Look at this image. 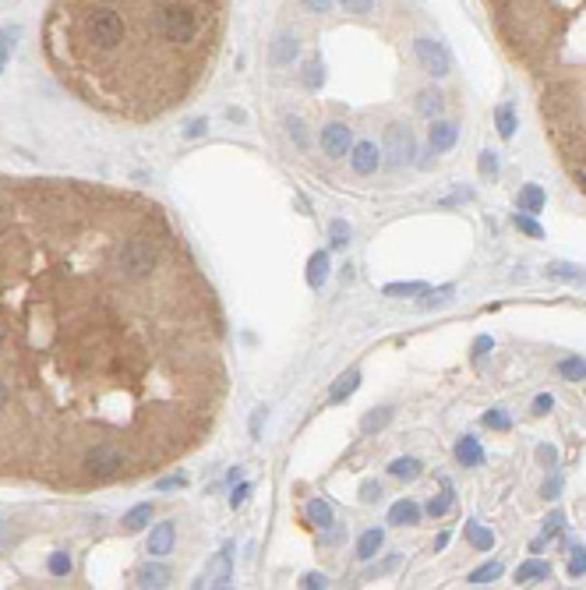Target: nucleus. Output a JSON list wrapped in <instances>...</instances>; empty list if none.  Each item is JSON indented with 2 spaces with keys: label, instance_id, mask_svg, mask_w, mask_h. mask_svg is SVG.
Here are the masks:
<instances>
[{
  "label": "nucleus",
  "instance_id": "4c0bfd02",
  "mask_svg": "<svg viewBox=\"0 0 586 590\" xmlns=\"http://www.w3.org/2000/svg\"><path fill=\"white\" fill-rule=\"evenodd\" d=\"M360 499H364V502H378V499H382V484L367 481V484L360 488Z\"/></svg>",
  "mask_w": 586,
  "mask_h": 590
},
{
  "label": "nucleus",
  "instance_id": "ddd939ff",
  "mask_svg": "<svg viewBox=\"0 0 586 590\" xmlns=\"http://www.w3.org/2000/svg\"><path fill=\"white\" fill-rule=\"evenodd\" d=\"M170 583V569L166 566H156V562H148V566H141L138 569V587H166Z\"/></svg>",
  "mask_w": 586,
  "mask_h": 590
},
{
  "label": "nucleus",
  "instance_id": "cd10ccee",
  "mask_svg": "<svg viewBox=\"0 0 586 590\" xmlns=\"http://www.w3.org/2000/svg\"><path fill=\"white\" fill-rule=\"evenodd\" d=\"M498 131H502V138H512L516 135V117H512V106L509 103L498 106Z\"/></svg>",
  "mask_w": 586,
  "mask_h": 590
},
{
  "label": "nucleus",
  "instance_id": "b1692460",
  "mask_svg": "<svg viewBox=\"0 0 586 590\" xmlns=\"http://www.w3.org/2000/svg\"><path fill=\"white\" fill-rule=\"evenodd\" d=\"M307 516H311L315 526H329L332 523V509L325 499H311V506H307Z\"/></svg>",
  "mask_w": 586,
  "mask_h": 590
},
{
  "label": "nucleus",
  "instance_id": "423d86ee",
  "mask_svg": "<svg viewBox=\"0 0 586 590\" xmlns=\"http://www.w3.org/2000/svg\"><path fill=\"white\" fill-rule=\"evenodd\" d=\"M322 149L332 160H343L350 152V128L346 124H329V128L322 131Z\"/></svg>",
  "mask_w": 586,
  "mask_h": 590
},
{
  "label": "nucleus",
  "instance_id": "79ce46f5",
  "mask_svg": "<svg viewBox=\"0 0 586 590\" xmlns=\"http://www.w3.org/2000/svg\"><path fill=\"white\" fill-rule=\"evenodd\" d=\"M547 272L558 276V279H576V269H572V265H551Z\"/></svg>",
  "mask_w": 586,
  "mask_h": 590
},
{
  "label": "nucleus",
  "instance_id": "72a5a7b5",
  "mask_svg": "<svg viewBox=\"0 0 586 590\" xmlns=\"http://www.w3.org/2000/svg\"><path fill=\"white\" fill-rule=\"evenodd\" d=\"M14 39H18V28H0V60L8 57V50H11Z\"/></svg>",
  "mask_w": 586,
  "mask_h": 590
},
{
  "label": "nucleus",
  "instance_id": "f704fd0d",
  "mask_svg": "<svg viewBox=\"0 0 586 590\" xmlns=\"http://www.w3.org/2000/svg\"><path fill=\"white\" fill-rule=\"evenodd\" d=\"M484 424H487V428H495V431H505V428H509V417H505L502 410H491V414L484 417Z\"/></svg>",
  "mask_w": 586,
  "mask_h": 590
},
{
  "label": "nucleus",
  "instance_id": "6ab92c4d",
  "mask_svg": "<svg viewBox=\"0 0 586 590\" xmlns=\"http://www.w3.org/2000/svg\"><path fill=\"white\" fill-rule=\"evenodd\" d=\"M357 382H360V375H357V371H346V375H339V382L329 389V399L332 403H339V399H346L353 389H357Z\"/></svg>",
  "mask_w": 586,
  "mask_h": 590
},
{
  "label": "nucleus",
  "instance_id": "473e14b6",
  "mask_svg": "<svg viewBox=\"0 0 586 590\" xmlns=\"http://www.w3.org/2000/svg\"><path fill=\"white\" fill-rule=\"evenodd\" d=\"M339 4L346 8V15H367L375 8V0H339Z\"/></svg>",
  "mask_w": 586,
  "mask_h": 590
},
{
  "label": "nucleus",
  "instance_id": "6e6552de",
  "mask_svg": "<svg viewBox=\"0 0 586 590\" xmlns=\"http://www.w3.org/2000/svg\"><path fill=\"white\" fill-rule=\"evenodd\" d=\"M173 541H177L173 523H159V526H152V534H148V551L152 555H170Z\"/></svg>",
  "mask_w": 586,
  "mask_h": 590
},
{
  "label": "nucleus",
  "instance_id": "0eeeda50",
  "mask_svg": "<svg viewBox=\"0 0 586 590\" xmlns=\"http://www.w3.org/2000/svg\"><path fill=\"white\" fill-rule=\"evenodd\" d=\"M268 60H272V64L275 68H283V64H293V60H297V39L293 36H275L272 39V46H268Z\"/></svg>",
  "mask_w": 586,
  "mask_h": 590
},
{
  "label": "nucleus",
  "instance_id": "3c124183",
  "mask_svg": "<svg viewBox=\"0 0 586 590\" xmlns=\"http://www.w3.org/2000/svg\"><path fill=\"white\" fill-rule=\"evenodd\" d=\"M8 531H11V523H4V520H0V544H4V537H8Z\"/></svg>",
  "mask_w": 586,
  "mask_h": 590
},
{
  "label": "nucleus",
  "instance_id": "412c9836",
  "mask_svg": "<svg viewBox=\"0 0 586 590\" xmlns=\"http://www.w3.org/2000/svg\"><path fill=\"white\" fill-rule=\"evenodd\" d=\"M389 421H392V410H389V407H382V410H371V414H367V417L360 421V431H364V435H375V431H382Z\"/></svg>",
  "mask_w": 586,
  "mask_h": 590
},
{
  "label": "nucleus",
  "instance_id": "f257e3e1",
  "mask_svg": "<svg viewBox=\"0 0 586 590\" xmlns=\"http://www.w3.org/2000/svg\"><path fill=\"white\" fill-rule=\"evenodd\" d=\"M219 399L215 301L156 202L0 184V477L88 488L103 446L156 470Z\"/></svg>",
  "mask_w": 586,
  "mask_h": 590
},
{
  "label": "nucleus",
  "instance_id": "a18cd8bd",
  "mask_svg": "<svg viewBox=\"0 0 586 590\" xmlns=\"http://www.w3.org/2000/svg\"><path fill=\"white\" fill-rule=\"evenodd\" d=\"M551 407H554V399H551V396H537V399H534V410H537V414H547Z\"/></svg>",
  "mask_w": 586,
  "mask_h": 590
},
{
  "label": "nucleus",
  "instance_id": "e433bc0d",
  "mask_svg": "<svg viewBox=\"0 0 586 590\" xmlns=\"http://www.w3.org/2000/svg\"><path fill=\"white\" fill-rule=\"evenodd\" d=\"M569 573H572V576H583V573H586V551H583V548H576L572 562H569Z\"/></svg>",
  "mask_w": 586,
  "mask_h": 590
},
{
  "label": "nucleus",
  "instance_id": "49530a36",
  "mask_svg": "<svg viewBox=\"0 0 586 590\" xmlns=\"http://www.w3.org/2000/svg\"><path fill=\"white\" fill-rule=\"evenodd\" d=\"M248 491H251L248 484H237V491H233V499H230V502H233V509H237V506H240L244 499H248Z\"/></svg>",
  "mask_w": 586,
  "mask_h": 590
},
{
  "label": "nucleus",
  "instance_id": "c9c22d12",
  "mask_svg": "<svg viewBox=\"0 0 586 590\" xmlns=\"http://www.w3.org/2000/svg\"><path fill=\"white\" fill-rule=\"evenodd\" d=\"M516 227H519L522 234H530V237H540V234H544V230L530 220V216H516Z\"/></svg>",
  "mask_w": 586,
  "mask_h": 590
},
{
  "label": "nucleus",
  "instance_id": "f8f14e48",
  "mask_svg": "<svg viewBox=\"0 0 586 590\" xmlns=\"http://www.w3.org/2000/svg\"><path fill=\"white\" fill-rule=\"evenodd\" d=\"M417 520H420V509H417L410 499L395 502V506L389 509V523H395V526H413Z\"/></svg>",
  "mask_w": 586,
  "mask_h": 590
},
{
  "label": "nucleus",
  "instance_id": "37998d69",
  "mask_svg": "<svg viewBox=\"0 0 586 590\" xmlns=\"http://www.w3.org/2000/svg\"><path fill=\"white\" fill-rule=\"evenodd\" d=\"M544 531H547L551 537L558 534V531H562V513H551V516H547V526H544Z\"/></svg>",
  "mask_w": 586,
  "mask_h": 590
},
{
  "label": "nucleus",
  "instance_id": "f03ea898",
  "mask_svg": "<svg viewBox=\"0 0 586 590\" xmlns=\"http://www.w3.org/2000/svg\"><path fill=\"white\" fill-rule=\"evenodd\" d=\"M226 15L230 0H53L43 50L85 106L156 120L205 82Z\"/></svg>",
  "mask_w": 586,
  "mask_h": 590
},
{
  "label": "nucleus",
  "instance_id": "7ed1b4c3",
  "mask_svg": "<svg viewBox=\"0 0 586 590\" xmlns=\"http://www.w3.org/2000/svg\"><path fill=\"white\" fill-rule=\"evenodd\" d=\"M516 64L540 88V113L569 156L586 166V0H484Z\"/></svg>",
  "mask_w": 586,
  "mask_h": 590
},
{
  "label": "nucleus",
  "instance_id": "7c9ffc66",
  "mask_svg": "<svg viewBox=\"0 0 586 590\" xmlns=\"http://www.w3.org/2000/svg\"><path fill=\"white\" fill-rule=\"evenodd\" d=\"M346 240H350V223L335 220L332 223V247H346Z\"/></svg>",
  "mask_w": 586,
  "mask_h": 590
},
{
  "label": "nucleus",
  "instance_id": "dca6fc26",
  "mask_svg": "<svg viewBox=\"0 0 586 590\" xmlns=\"http://www.w3.org/2000/svg\"><path fill=\"white\" fill-rule=\"evenodd\" d=\"M467 541H470L477 551H491V544H495V534L484 531L477 520H470V523H467Z\"/></svg>",
  "mask_w": 586,
  "mask_h": 590
},
{
  "label": "nucleus",
  "instance_id": "2eb2a0df",
  "mask_svg": "<svg viewBox=\"0 0 586 590\" xmlns=\"http://www.w3.org/2000/svg\"><path fill=\"white\" fill-rule=\"evenodd\" d=\"M325 276H329V255H325V251H315L311 262H307V283H311V287H322Z\"/></svg>",
  "mask_w": 586,
  "mask_h": 590
},
{
  "label": "nucleus",
  "instance_id": "5701e85b",
  "mask_svg": "<svg viewBox=\"0 0 586 590\" xmlns=\"http://www.w3.org/2000/svg\"><path fill=\"white\" fill-rule=\"evenodd\" d=\"M392 477H403V481H413L417 474H420V463L417 459H410V456H403V459H392Z\"/></svg>",
  "mask_w": 586,
  "mask_h": 590
},
{
  "label": "nucleus",
  "instance_id": "1a4fd4ad",
  "mask_svg": "<svg viewBox=\"0 0 586 590\" xmlns=\"http://www.w3.org/2000/svg\"><path fill=\"white\" fill-rule=\"evenodd\" d=\"M350 163H353L357 173H375V166H378V145H375V142H360V145L353 149Z\"/></svg>",
  "mask_w": 586,
  "mask_h": 590
},
{
  "label": "nucleus",
  "instance_id": "9b49d317",
  "mask_svg": "<svg viewBox=\"0 0 586 590\" xmlns=\"http://www.w3.org/2000/svg\"><path fill=\"white\" fill-rule=\"evenodd\" d=\"M230 569H233V566H230V555H226V551L215 555V562H212L208 573H205V583H208V587H226V583H230Z\"/></svg>",
  "mask_w": 586,
  "mask_h": 590
},
{
  "label": "nucleus",
  "instance_id": "c85d7f7f",
  "mask_svg": "<svg viewBox=\"0 0 586 590\" xmlns=\"http://www.w3.org/2000/svg\"><path fill=\"white\" fill-rule=\"evenodd\" d=\"M50 573L53 576H68L71 573V555L68 551H53L50 555Z\"/></svg>",
  "mask_w": 586,
  "mask_h": 590
},
{
  "label": "nucleus",
  "instance_id": "a19ab883",
  "mask_svg": "<svg viewBox=\"0 0 586 590\" xmlns=\"http://www.w3.org/2000/svg\"><path fill=\"white\" fill-rule=\"evenodd\" d=\"M452 297V287H445V290H438V294H427V301L420 304V307H431V304H445Z\"/></svg>",
  "mask_w": 586,
  "mask_h": 590
},
{
  "label": "nucleus",
  "instance_id": "c756f323",
  "mask_svg": "<svg viewBox=\"0 0 586 590\" xmlns=\"http://www.w3.org/2000/svg\"><path fill=\"white\" fill-rule=\"evenodd\" d=\"M452 509V491H449V484H445V495H442V499H431L427 502V513L431 516H445Z\"/></svg>",
  "mask_w": 586,
  "mask_h": 590
},
{
  "label": "nucleus",
  "instance_id": "9d476101",
  "mask_svg": "<svg viewBox=\"0 0 586 590\" xmlns=\"http://www.w3.org/2000/svg\"><path fill=\"white\" fill-rule=\"evenodd\" d=\"M452 145H456V124L449 120L431 124V152H449Z\"/></svg>",
  "mask_w": 586,
  "mask_h": 590
},
{
  "label": "nucleus",
  "instance_id": "8fccbe9b",
  "mask_svg": "<svg viewBox=\"0 0 586 590\" xmlns=\"http://www.w3.org/2000/svg\"><path fill=\"white\" fill-rule=\"evenodd\" d=\"M558 488H562V484H558V477H554L551 484H544V495H551V499H554V495H558Z\"/></svg>",
  "mask_w": 586,
  "mask_h": 590
},
{
  "label": "nucleus",
  "instance_id": "de8ad7c7",
  "mask_svg": "<svg viewBox=\"0 0 586 590\" xmlns=\"http://www.w3.org/2000/svg\"><path fill=\"white\" fill-rule=\"evenodd\" d=\"M487 350H491V339H487V336H480L477 343H473V354H487Z\"/></svg>",
  "mask_w": 586,
  "mask_h": 590
},
{
  "label": "nucleus",
  "instance_id": "2f4dec72",
  "mask_svg": "<svg viewBox=\"0 0 586 590\" xmlns=\"http://www.w3.org/2000/svg\"><path fill=\"white\" fill-rule=\"evenodd\" d=\"M442 110V96L438 92H424L420 96V113H438Z\"/></svg>",
  "mask_w": 586,
  "mask_h": 590
},
{
  "label": "nucleus",
  "instance_id": "f3484780",
  "mask_svg": "<svg viewBox=\"0 0 586 590\" xmlns=\"http://www.w3.org/2000/svg\"><path fill=\"white\" fill-rule=\"evenodd\" d=\"M456 459L462 463V467H477V463L484 459V453H480L477 439H462V442L456 446Z\"/></svg>",
  "mask_w": 586,
  "mask_h": 590
},
{
  "label": "nucleus",
  "instance_id": "4468645a",
  "mask_svg": "<svg viewBox=\"0 0 586 590\" xmlns=\"http://www.w3.org/2000/svg\"><path fill=\"white\" fill-rule=\"evenodd\" d=\"M547 573H551V566H547V562H540V558H530V562H522V566L516 569V583H530V580H547Z\"/></svg>",
  "mask_w": 586,
  "mask_h": 590
},
{
  "label": "nucleus",
  "instance_id": "aec40b11",
  "mask_svg": "<svg viewBox=\"0 0 586 590\" xmlns=\"http://www.w3.org/2000/svg\"><path fill=\"white\" fill-rule=\"evenodd\" d=\"M382 541H385V534L378 531V526H375V531H367V534L357 541V555H360V558H375V551L382 548Z\"/></svg>",
  "mask_w": 586,
  "mask_h": 590
},
{
  "label": "nucleus",
  "instance_id": "20e7f679",
  "mask_svg": "<svg viewBox=\"0 0 586 590\" xmlns=\"http://www.w3.org/2000/svg\"><path fill=\"white\" fill-rule=\"evenodd\" d=\"M385 156L392 166H403L413 160V135L410 128H403V124H392V128L385 131Z\"/></svg>",
  "mask_w": 586,
  "mask_h": 590
},
{
  "label": "nucleus",
  "instance_id": "393cba45",
  "mask_svg": "<svg viewBox=\"0 0 586 590\" xmlns=\"http://www.w3.org/2000/svg\"><path fill=\"white\" fill-rule=\"evenodd\" d=\"M502 576V562H487V566H480V569H473L470 576H467V583H491V580H498Z\"/></svg>",
  "mask_w": 586,
  "mask_h": 590
},
{
  "label": "nucleus",
  "instance_id": "58836bf2",
  "mask_svg": "<svg viewBox=\"0 0 586 590\" xmlns=\"http://www.w3.org/2000/svg\"><path fill=\"white\" fill-rule=\"evenodd\" d=\"M300 587H307V590H322V587H329V580H325L322 573H307Z\"/></svg>",
  "mask_w": 586,
  "mask_h": 590
},
{
  "label": "nucleus",
  "instance_id": "09e8293b",
  "mask_svg": "<svg viewBox=\"0 0 586 590\" xmlns=\"http://www.w3.org/2000/svg\"><path fill=\"white\" fill-rule=\"evenodd\" d=\"M537 456H540L544 463H554V449H551V446H540V453H537Z\"/></svg>",
  "mask_w": 586,
  "mask_h": 590
},
{
  "label": "nucleus",
  "instance_id": "ea45409f",
  "mask_svg": "<svg viewBox=\"0 0 586 590\" xmlns=\"http://www.w3.org/2000/svg\"><path fill=\"white\" fill-rule=\"evenodd\" d=\"M480 173H498V156L495 152H484L480 156Z\"/></svg>",
  "mask_w": 586,
  "mask_h": 590
},
{
  "label": "nucleus",
  "instance_id": "a878e982",
  "mask_svg": "<svg viewBox=\"0 0 586 590\" xmlns=\"http://www.w3.org/2000/svg\"><path fill=\"white\" fill-rule=\"evenodd\" d=\"M424 294V283H389L385 287V297H417Z\"/></svg>",
  "mask_w": 586,
  "mask_h": 590
},
{
  "label": "nucleus",
  "instance_id": "4be33fe9",
  "mask_svg": "<svg viewBox=\"0 0 586 590\" xmlns=\"http://www.w3.org/2000/svg\"><path fill=\"white\" fill-rule=\"evenodd\" d=\"M519 209H527V212H540V209H544V191L537 188V184H527V188H522Z\"/></svg>",
  "mask_w": 586,
  "mask_h": 590
},
{
  "label": "nucleus",
  "instance_id": "39448f33",
  "mask_svg": "<svg viewBox=\"0 0 586 590\" xmlns=\"http://www.w3.org/2000/svg\"><path fill=\"white\" fill-rule=\"evenodd\" d=\"M413 53H417L420 68H424L427 75H435V78L449 75V53H445V46H438L435 39H417V43H413Z\"/></svg>",
  "mask_w": 586,
  "mask_h": 590
},
{
  "label": "nucleus",
  "instance_id": "c03bdc74",
  "mask_svg": "<svg viewBox=\"0 0 586 590\" xmlns=\"http://www.w3.org/2000/svg\"><path fill=\"white\" fill-rule=\"evenodd\" d=\"M307 4V11H315V15H325L329 8H332V0H304Z\"/></svg>",
  "mask_w": 586,
  "mask_h": 590
},
{
  "label": "nucleus",
  "instance_id": "a211bd4d",
  "mask_svg": "<svg viewBox=\"0 0 586 590\" xmlns=\"http://www.w3.org/2000/svg\"><path fill=\"white\" fill-rule=\"evenodd\" d=\"M148 523H152V506L141 502V506H135V509L124 516V531L135 534V531H141V526H148Z\"/></svg>",
  "mask_w": 586,
  "mask_h": 590
},
{
  "label": "nucleus",
  "instance_id": "bb28decb",
  "mask_svg": "<svg viewBox=\"0 0 586 590\" xmlns=\"http://www.w3.org/2000/svg\"><path fill=\"white\" fill-rule=\"evenodd\" d=\"M558 371H562L565 379L579 382V379H586V361H579V357H572V361H562V364H558Z\"/></svg>",
  "mask_w": 586,
  "mask_h": 590
}]
</instances>
